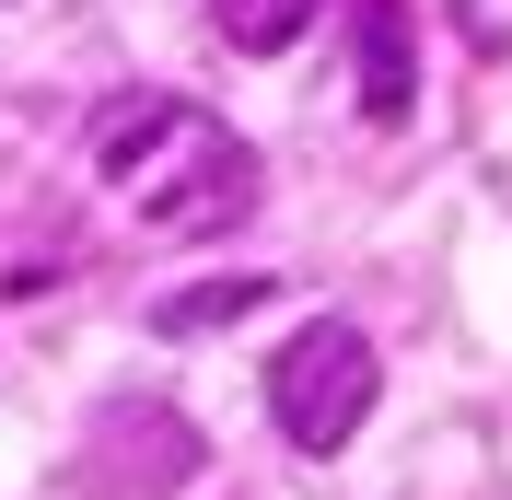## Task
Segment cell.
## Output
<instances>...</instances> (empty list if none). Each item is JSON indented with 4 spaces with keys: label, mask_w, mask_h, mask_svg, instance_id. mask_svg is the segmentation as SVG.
Listing matches in <instances>:
<instances>
[{
    "label": "cell",
    "mask_w": 512,
    "mask_h": 500,
    "mask_svg": "<svg viewBox=\"0 0 512 500\" xmlns=\"http://www.w3.org/2000/svg\"><path fill=\"white\" fill-rule=\"evenodd\" d=\"M350 47H361V117H408L419 59H408V0H350Z\"/></svg>",
    "instance_id": "3957f363"
},
{
    "label": "cell",
    "mask_w": 512,
    "mask_h": 500,
    "mask_svg": "<svg viewBox=\"0 0 512 500\" xmlns=\"http://www.w3.org/2000/svg\"><path fill=\"white\" fill-rule=\"evenodd\" d=\"M210 24H222V47H245V59H280L291 35L315 24V0H210Z\"/></svg>",
    "instance_id": "5b68a950"
},
{
    "label": "cell",
    "mask_w": 512,
    "mask_h": 500,
    "mask_svg": "<svg viewBox=\"0 0 512 500\" xmlns=\"http://www.w3.org/2000/svg\"><path fill=\"white\" fill-rule=\"evenodd\" d=\"M373 396H384V361H373V338L361 326H303V338H280V361H268V419H280L303 454H338V442L373 419Z\"/></svg>",
    "instance_id": "7a4b0ae2"
},
{
    "label": "cell",
    "mask_w": 512,
    "mask_h": 500,
    "mask_svg": "<svg viewBox=\"0 0 512 500\" xmlns=\"http://www.w3.org/2000/svg\"><path fill=\"white\" fill-rule=\"evenodd\" d=\"M94 175L163 233H222L256 210V152L187 94H105L94 105Z\"/></svg>",
    "instance_id": "6da1fadb"
},
{
    "label": "cell",
    "mask_w": 512,
    "mask_h": 500,
    "mask_svg": "<svg viewBox=\"0 0 512 500\" xmlns=\"http://www.w3.org/2000/svg\"><path fill=\"white\" fill-rule=\"evenodd\" d=\"M256 303H268V280H256V268H233V280L163 291V303H152V326H163V338H210V326H233V314H256Z\"/></svg>",
    "instance_id": "277c9868"
}]
</instances>
